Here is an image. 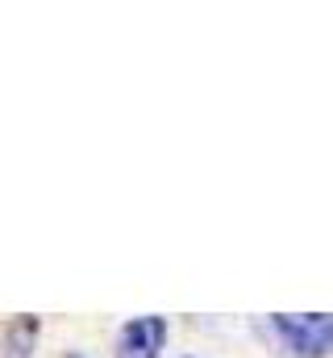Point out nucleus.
Here are the masks:
<instances>
[{"label": "nucleus", "mask_w": 333, "mask_h": 358, "mask_svg": "<svg viewBox=\"0 0 333 358\" xmlns=\"http://www.w3.org/2000/svg\"><path fill=\"white\" fill-rule=\"evenodd\" d=\"M34 338H38V321H34V317L8 321V329H4V358H29Z\"/></svg>", "instance_id": "obj_3"}, {"label": "nucleus", "mask_w": 333, "mask_h": 358, "mask_svg": "<svg viewBox=\"0 0 333 358\" xmlns=\"http://www.w3.org/2000/svg\"><path fill=\"white\" fill-rule=\"evenodd\" d=\"M267 334L288 358H333V313H275Z\"/></svg>", "instance_id": "obj_1"}, {"label": "nucleus", "mask_w": 333, "mask_h": 358, "mask_svg": "<svg viewBox=\"0 0 333 358\" xmlns=\"http://www.w3.org/2000/svg\"><path fill=\"white\" fill-rule=\"evenodd\" d=\"M166 346V321L163 317H134L121 325L117 358H159Z\"/></svg>", "instance_id": "obj_2"}]
</instances>
